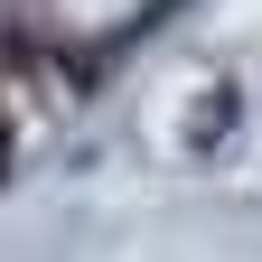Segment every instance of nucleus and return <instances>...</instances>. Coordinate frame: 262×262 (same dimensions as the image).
Instances as JSON below:
<instances>
[{"label":"nucleus","mask_w":262,"mask_h":262,"mask_svg":"<svg viewBox=\"0 0 262 262\" xmlns=\"http://www.w3.org/2000/svg\"><path fill=\"white\" fill-rule=\"evenodd\" d=\"M0 169H10V131H0Z\"/></svg>","instance_id":"obj_1"}]
</instances>
